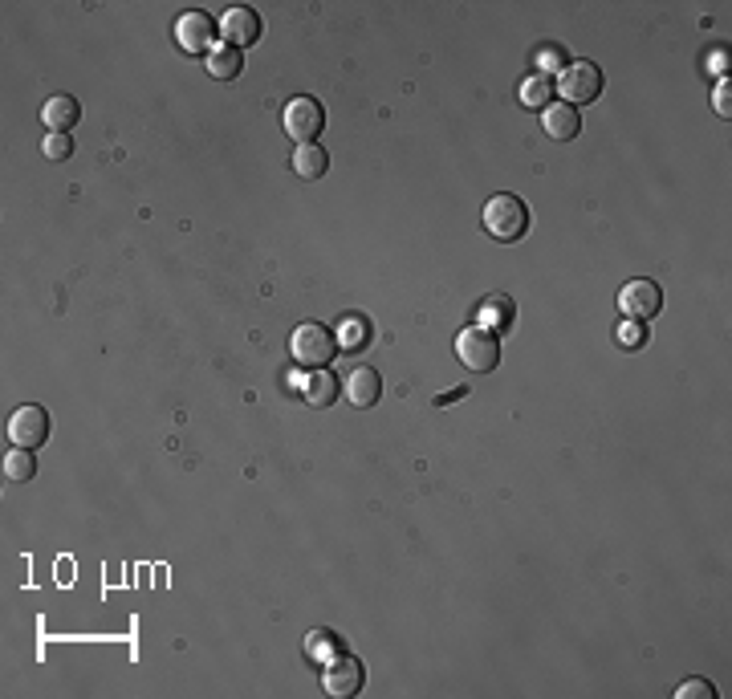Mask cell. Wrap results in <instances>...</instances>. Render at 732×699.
<instances>
[{
	"mask_svg": "<svg viewBox=\"0 0 732 699\" xmlns=\"http://www.w3.org/2000/svg\"><path fill=\"white\" fill-rule=\"evenodd\" d=\"M480 220H484V232L493 240L513 244V240H521L529 232V204L521 196H513V192H497L493 200L484 204Z\"/></svg>",
	"mask_w": 732,
	"mask_h": 699,
	"instance_id": "obj_1",
	"label": "cell"
},
{
	"mask_svg": "<svg viewBox=\"0 0 732 699\" xmlns=\"http://www.w3.org/2000/svg\"><path fill=\"white\" fill-rule=\"evenodd\" d=\"M338 334L322 322H301L293 334H289V354L297 366H310V370H322L326 362H334L338 354Z\"/></svg>",
	"mask_w": 732,
	"mask_h": 699,
	"instance_id": "obj_2",
	"label": "cell"
},
{
	"mask_svg": "<svg viewBox=\"0 0 732 699\" xmlns=\"http://www.w3.org/2000/svg\"><path fill=\"white\" fill-rule=\"evenodd\" d=\"M281 126H285V135H289L297 147H305V143H314V139L326 131V110H322V102H318V98L297 94V98H289V102H285Z\"/></svg>",
	"mask_w": 732,
	"mask_h": 699,
	"instance_id": "obj_3",
	"label": "cell"
},
{
	"mask_svg": "<svg viewBox=\"0 0 732 699\" xmlns=\"http://www.w3.org/2000/svg\"><path fill=\"white\" fill-rule=\"evenodd\" d=\"M456 358L472 374H488V370H497V362H501V342H497V334H488L480 326H468V330L456 334Z\"/></svg>",
	"mask_w": 732,
	"mask_h": 699,
	"instance_id": "obj_4",
	"label": "cell"
},
{
	"mask_svg": "<svg viewBox=\"0 0 732 699\" xmlns=\"http://www.w3.org/2000/svg\"><path fill=\"white\" fill-rule=\"evenodd\" d=\"M558 90H562V102L566 106H586L602 94V70L594 61H570V66L558 74Z\"/></svg>",
	"mask_w": 732,
	"mask_h": 699,
	"instance_id": "obj_5",
	"label": "cell"
},
{
	"mask_svg": "<svg viewBox=\"0 0 732 699\" xmlns=\"http://www.w3.org/2000/svg\"><path fill=\"white\" fill-rule=\"evenodd\" d=\"M216 33H220V21H212V17L200 13V9L183 13V17L175 21V41H179V49H183V53H196V57H200V53L208 57V53L216 49V45H212Z\"/></svg>",
	"mask_w": 732,
	"mask_h": 699,
	"instance_id": "obj_6",
	"label": "cell"
},
{
	"mask_svg": "<svg viewBox=\"0 0 732 699\" xmlns=\"http://www.w3.org/2000/svg\"><path fill=\"white\" fill-rule=\"evenodd\" d=\"M619 309L623 317H631V322H651V317L663 309V289L655 281H627L619 289Z\"/></svg>",
	"mask_w": 732,
	"mask_h": 699,
	"instance_id": "obj_7",
	"label": "cell"
},
{
	"mask_svg": "<svg viewBox=\"0 0 732 699\" xmlns=\"http://www.w3.org/2000/svg\"><path fill=\"white\" fill-rule=\"evenodd\" d=\"M362 683H366V667H362V659H354V655H334V659L326 663L322 687H326L334 699H350V695H358V691H362Z\"/></svg>",
	"mask_w": 732,
	"mask_h": 699,
	"instance_id": "obj_8",
	"label": "cell"
},
{
	"mask_svg": "<svg viewBox=\"0 0 732 699\" xmlns=\"http://www.w3.org/2000/svg\"><path fill=\"white\" fill-rule=\"evenodd\" d=\"M45 439H49V411L45 407L13 411V419H9V443H13V448L33 452V448H41Z\"/></svg>",
	"mask_w": 732,
	"mask_h": 699,
	"instance_id": "obj_9",
	"label": "cell"
},
{
	"mask_svg": "<svg viewBox=\"0 0 732 699\" xmlns=\"http://www.w3.org/2000/svg\"><path fill=\"white\" fill-rule=\"evenodd\" d=\"M220 37H224L232 49L257 45V41H261V17H257V9H249V5H232V9L220 17Z\"/></svg>",
	"mask_w": 732,
	"mask_h": 699,
	"instance_id": "obj_10",
	"label": "cell"
},
{
	"mask_svg": "<svg viewBox=\"0 0 732 699\" xmlns=\"http://www.w3.org/2000/svg\"><path fill=\"white\" fill-rule=\"evenodd\" d=\"M297 383V391H301V399L310 403L314 411H326V407H334V399L342 395V383L338 378L322 366V370H310V374H301V378H293Z\"/></svg>",
	"mask_w": 732,
	"mask_h": 699,
	"instance_id": "obj_11",
	"label": "cell"
},
{
	"mask_svg": "<svg viewBox=\"0 0 732 699\" xmlns=\"http://www.w3.org/2000/svg\"><path fill=\"white\" fill-rule=\"evenodd\" d=\"M513 317H517V305H513L509 293H488V297L476 305V322H480V330L497 334V338L513 326Z\"/></svg>",
	"mask_w": 732,
	"mask_h": 699,
	"instance_id": "obj_12",
	"label": "cell"
},
{
	"mask_svg": "<svg viewBox=\"0 0 732 699\" xmlns=\"http://www.w3.org/2000/svg\"><path fill=\"white\" fill-rule=\"evenodd\" d=\"M342 391H346V399H350L358 411H366V407L379 403V395H383V378H379V370H371V366H354V370L346 374Z\"/></svg>",
	"mask_w": 732,
	"mask_h": 699,
	"instance_id": "obj_13",
	"label": "cell"
},
{
	"mask_svg": "<svg viewBox=\"0 0 732 699\" xmlns=\"http://www.w3.org/2000/svg\"><path fill=\"white\" fill-rule=\"evenodd\" d=\"M541 126H545L549 139L570 143V139H578V131H582V118H578V110L566 106V102H549V106L541 110Z\"/></svg>",
	"mask_w": 732,
	"mask_h": 699,
	"instance_id": "obj_14",
	"label": "cell"
},
{
	"mask_svg": "<svg viewBox=\"0 0 732 699\" xmlns=\"http://www.w3.org/2000/svg\"><path fill=\"white\" fill-rule=\"evenodd\" d=\"M78 118H82V106H78L70 94H53V98H45V106H41V122L49 126V135H70Z\"/></svg>",
	"mask_w": 732,
	"mask_h": 699,
	"instance_id": "obj_15",
	"label": "cell"
},
{
	"mask_svg": "<svg viewBox=\"0 0 732 699\" xmlns=\"http://www.w3.org/2000/svg\"><path fill=\"white\" fill-rule=\"evenodd\" d=\"M204 66H208V74H212L216 82H232V78L244 70V57H240V49H232V45H216V49L204 57Z\"/></svg>",
	"mask_w": 732,
	"mask_h": 699,
	"instance_id": "obj_16",
	"label": "cell"
},
{
	"mask_svg": "<svg viewBox=\"0 0 732 699\" xmlns=\"http://www.w3.org/2000/svg\"><path fill=\"white\" fill-rule=\"evenodd\" d=\"M293 171H297L301 179H322V175L330 171V155H326L318 143H305V147L293 151Z\"/></svg>",
	"mask_w": 732,
	"mask_h": 699,
	"instance_id": "obj_17",
	"label": "cell"
},
{
	"mask_svg": "<svg viewBox=\"0 0 732 699\" xmlns=\"http://www.w3.org/2000/svg\"><path fill=\"white\" fill-rule=\"evenodd\" d=\"M517 98H521V106H529V110H545L549 102H554V82L541 78V74H533V78H525V82L517 86Z\"/></svg>",
	"mask_w": 732,
	"mask_h": 699,
	"instance_id": "obj_18",
	"label": "cell"
},
{
	"mask_svg": "<svg viewBox=\"0 0 732 699\" xmlns=\"http://www.w3.org/2000/svg\"><path fill=\"white\" fill-rule=\"evenodd\" d=\"M305 655L318 659V663H330L334 655H342V639L334 630H310L305 634Z\"/></svg>",
	"mask_w": 732,
	"mask_h": 699,
	"instance_id": "obj_19",
	"label": "cell"
},
{
	"mask_svg": "<svg viewBox=\"0 0 732 699\" xmlns=\"http://www.w3.org/2000/svg\"><path fill=\"white\" fill-rule=\"evenodd\" d=\"M334 334H338V346L342 350H362L366 338H371V326H366V317H346V322Z\"/></svg>",
	"mask_w": 732,
	"mask_h": 699,
	"instance_id": "obj_20",
	"label": "cell"
},
{
	"mask_svg": "<svg viewBox=\"0 0 732 699\" xmlns=\"http://www.w3.org/2000/svg\"><path fill=\"white\" fill-rule=\"evenodd\" d=\"M33 472H37L33 452H25V448H9V456H5V480L25 484V480H33Z\"/></svg>",
	"mask_w": 732,
	"mask_h": 699,
	"instance_id": "obj_21",
	"label": "cell"
},
{
	"mask_svg": "<svg viewBox=\"0 0 732 699\" xmlns=\"http://www.w3.org/2000/svg\"><path fill=\"white\" fill-rule=\"evenodd\" d=\"M537 66H541V78H545V74H562V70L570 66V57H566L562 45H541V49H537Z\"/></svg>",
	"mask_w": 732,
	"mask_h": 699,
	"instance_id": "obj_22",
	"label": "cell"
},
{
	"mask_svg": "<svg viewBox=\"0 0 732 699\" xmlns=\"http://www.w3.org/2000/svg\"><path fill=\"white\" fill-rule=\"evenodd\" d=\"M41 155H45L49 163L70 159V155H74V139H70V135H45V143H41Z\"/></svg>",
	"mask_w": 732,
	"mask_h": 699,
	"instance_id": "obj_23",
	"label": "cell"
},
{
	"mask_svg": "<svg viewBox=\"0 0 732 699\" xmlns=\"http://www.w3.org/2000/svg\"><path fill=\"white\" fill-rule=\"evenodd\" d=\"M615 338H619V346H627V350H639V346L647 342V334H643V322H631V317H623V322H619Z\"/></svg>",
	"mask_w": 732,
	"mask_h": 699,
	"instance_id": "obj_24",
	"label": "cell"
},
{
	"mask_svg": "<svg viewBox=\"0 0 732 699\" xmlns=\"http://www.w3.org/2000/svg\"><path fill=\"white\" fill-rule=\"evenodd\" d=\"M676 699H716V687L708 679H684L676 687Z\"/></svg>",
	"mask_w": 732,
	"mask_h": 699,
	"instance_id": "obj_25",
	"label": "cell"
},
{
	"mask_svg": "<svg viewBox=\"0 0 732 699\" xmlns=\"http://www.w3.org/2000/svg\"><path fill=\"white\" fill-rule=\"evenodd\" d=\"M712 110H716V114H724V118L732 114V94H728V78H720V82H716V90H712Z\"/></svg>",
	"mask_w": 732,
	"mask_h": 699,
	"instance_id": "obj_26",
	"label": "cell"
},
{
	"mask_svg": "<svg viewBox=\"0 0 732 699\" xmlns=\"http://www.w3.org/2000/svg\"><path fill=\"white\" fill-rule=\"evenodd\" d=\"M708 70H712V74H720V70L728 74V49H712V53H708Z\"/></svg>",
	"mask_w": 732,
	"mask_h": 699,
	"instance_id": "obj_27",
	"label": "cell"
},
{
	"mask_svg": "<svg viewBox=\"0 0 732 699\" xmlns=\"http://www.w3.org/2000/svg\"><path fill=\"white\" fill-rule=\"evenodd\" d=\"M464 395H468V383H464V387H456V391L436 395V407H448V403H456V399H464Z\"/></svg>",
	"mask_w": 732,
	"mask_h": 699,
	"instance_id": "obj_28",
	"label": "cell"
}]
</instances>
